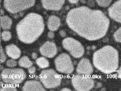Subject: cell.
Instances as JSON below:
<instances>
[{"instance_id": "obj_13", "label": "cell", "mask_w": 121, "mask_h": 91, "mask_svg": "<svg viewBox=\"0 0 121 91\" xmlns=\"http://www.w3.org/2000/svg\"><path fill=\"white\" fill-rule=\"evenodd\" d=\"M43 7L48 10H59L65 3V0H41Z\"/></svg>"}, {"instance_id": "obj_27", "label": "cell", "mask_w": 121, "mask_h": 91, "mask_svg": "<svg viewBox=\"0 0 121 91\" xmlns=\"http://www.w3.org/2000/svg\"><path fill=\"white\" fill-rule=\"evenodd\" d=\"M48 36L50 38H53L54 37V34L53 33V32L52 31H50L48 33Z\"/></svg>"}, {"instance_id": "obj_1", "label": "cell", "mask_w": 121, "mask_h": 91, "mask_svg": "<svg viewBox=\"0 0 121 91\" xmlns=\"http://www.w3.org/2000/svg\"><path fill=\"white\" fill-rule=\"evenodd\" d=\"M66 21L69 27L80 36L90 41L99 39L106 34L110 20L100 10L80 6L70 9Z\"/></svg>"}, {"instance_id": "obj_4", "label": "cell", "mask_w": 121, "mask_h": 91, "mask_svg": "<svg viewBox=\"0 0 121 91\" xmlns=\"http://www.w3.org/2000/svg\"><path fill=\"white\" fill-rule=\"evenodd\" d=\"M2 81L7 84H17L22 82L26 78V73L22 69H5L1 73Z\"/></svg>"}, {"instance_id": "obj_26", "label": "cell", "mask_w": 121, "mask_h": 91, "mask_svg": "<svg viewBox=\"0 0 121 91\" xmlns=\"http://www.w3.org/2000/svg\"><path fill=\"white\" fill-rule=\"evenodd\" d=\"M35 71H36V69L35 66H32L28 68V72L30 74H34L35 72Z\"/></svg>"}, {"instance_id": "obj_30", "label": "cell", "mask_w": 121, "mask_h": 91, "mask_svg": "<svg viewBox=\"0 0 121 91\" xmlns=\"http://www.w3.org/2000/svg\"><path fill=\"white\" fill-rule=\"evenodd\" d=\"M69 1L70 3L76 4V3H77L78 2L79 0H69Z\"/></svg>"}, {"instance_id": "obj_23", "label": "cell", "mask_w": 121, "mask_h": 91, "mask_svg": "<svg viewBox=\"0 0 121 91\" xmlns=\"http://www.w3.org/2000/svg\"><path fill=\"white\" fill-rule=\"evenodd\" d=\"M114 40L119 43H121V27L117 29L113 34Z\"/></svg>"}, {"instance_id": "obj_8", "label": "cell", "mask_w": 121, "mask_h": 91, "mask_svg": "<svg viewBox=\"0 0 121 91\" xmlns=\"http://www.w3.org/2000/svg\"><path fill=\"white\" fill-rule=\"evenodd\" d=\"M57 70L63 73L70 74L74 71V66L70 57L66 53L59 55L54 60Z\"/></svg>"}, {"instance_id": "obj_25", "label": "cell", "mask_w": 121, "mask_h": 91, "mask_svg": "<svg viewBox=\"0 0 121 91\" xmlns=\"http://www.w3.org/2000/svg\"><path fill=\"white\" fill-rule=\"evenodd\" d=\"M7 59L6 55L5 54L4 49H3L2 47L1 46L0 47V62L1 63H4Z\"/></svg>"}, {"instance_id": "obj_29", "label": "cell", "mask_w": 121, "mask_h": 91, "mask_svg": "<svg viewBox=\"0 0 121 91\" xmlns=\"http://www.w3.org/2000/svg\"><path fill=\"white\" fill-rule=\"evenodd\" d=\"M60 35L61 36H62V37H64V36H66V33H65V32L64 30H63L60 31Z\"/></svg>"}, {"instance_id": "obj_2", "label": "cell", "mask_w": 121, "mask_h": 91, "mask_svg": "<svg viewBox=\"0 0 121 91\" xmlns=\"http://www.w3.org/2000/svg\"><path fill=\"white\" fill-rule=\"evenodd\" d=\"M44 29V23L43 17L34 12L27 14L16 26L18 39L26 44L35 42L41 35Z\"/></svg>"}, {"instance_id": "obj_6", "label": "cell", "mask_w": 121, "mask_h": 91, "mask_svg": "<svg viewBox=\"0 0 121 91\" xmlns=\"http://www.w3.org/2000/svg\"><path fill=\"white\" fill-rule=\"evenodd\" d=\"M62 45L63 47L74 58H80L84 54L85 50L83 45L72 37H68L64 38L62 40Z\"/></svg>"}, {"instance_id": "obj_17", "label": "cell", "mask_w": 121, "mask_h": 91, "mask_svg": "<svg viewBox=\"0 0 121 91\" xmlns=\"http://www.w3.org/2000/svg\"><path fill=\"white\" fill-rule=\"evenodd\" d=\"M1 27L3 30H8L11 28L12 24V21L10 18L7 16L1 17Z\"/></svg>"}, {"instance_id": "obj_9", "label": "cell", "mask_w": 121, "mask_h": 91, "mask_svg": "<svg viewBox=\"0 0 121 91\" xmlns=\"http://www.w3.org/2000/svg\"><path fill=\"white\" fill-rule=\"evenodd\" d=\"M71 83L74 88L79 91H88L94 86L93 79L86 75H75L71 79Z\"/></svg>"}, {"instance_id": "obj_22", "label": "cell", "mask_w": 121, "mask_h": 91, "mask_svg": "<svg viewBox=\"0 0 121 91\" xmlns=\"http://www.w3.org/2000/svg\"><path fill=\"white\" fill-rule=\"evenodd\" d=\"M98 5L102 7H107L111 3L112 0H95Z\"/></svg>"}, {"instance_id": "obj_18", "label": "cell", "mask_w": 121, "mask_h": 91, "mask_svg": "<svg viewBox=\"0 0 121 91\" xmlns=\"http://www.w3.org/2000/svg\"><path fill=\"white\" fill-rule=\"evenodd\" d=\"M18 64L20 67L25 68H28L33 65V63L27 56H22L19 60Z\"/></svg>"}, {"instance_id": "obj_14", "label": "cell", "mask_w": 121, "mask_h": 91, "mask_svg": "<svg viewBox=\"0 0 121 91\" xmlns=\"http://www.w3.org/2000/svg\"><path fill=\"white\" fill-rule=\"evenodd\" d=\"M22 90L24 91H44L45 89L38 81L29 80L25 82L22 87Z\"/></svg>"}, {"instance_id": "obj_28", "label": "cell", "mask_w": 121, "mask_h": 91, "mask_svg": "<svg viewBox=\"0 0 121 91\" xmlns=\"http://www.w3.org/2000/svg\"><path fill=\"white\" fill-rule=\"evenodd\" d=\"M118 75L119 78L121 80V65L118 71Z\"/></svg>"}, {"instance_id": "obj_31", "label": "cell", "mask_w": 121, "mask_h": 91, "mask_svg": "<svg viewBox=\"0 0 121 91\" xmlns=\"http://www.w3.org/2000/svg\"><path fill=\"white\" fill-rule=\"evenodd\" d=\"M37 57V55L35 53H33L32 54V58L34 59H36Z\"/></svg>"}, {"instance_id": "obj_21", "label": "cell", "mask_w": 121, "mask_h": 91, "mask_svg": "<svg viewBox=\"0 0 121 91\" xmlns=\"http://www.w3.org/2000/svg\"><path fill=\"white\" fill-rule=\"evenodd\" d=\"M0 91H17L16 88L10 84L3 85L1 86Z\"/></svg>"}, {"instance_id": "obj_12", "label": "cell", "mask_w": 121, "mask_h": 91, "mask_svg": "<svg viewBox=\"0 0 121 91\" xmlns=\"http://www.w3.org/2000/svg\"><path fill=\"white\" fill-rule=\"evenodd\" d=\"M108 13L112 19L121 23V0H118L112 4L108 8Z\"/></svg>"}, {"instance_id": "obj_24", "label": "cell", "mask_w": 121, "mask_h": 91, "mask_svg": "<svg viewBox=\"0 0 121 91\" xmlns=\"http://www.w3.org/2000/svg\"><path fill=\"white\" fill-rule=\"evenodd\" d=\"M17 64V62L14 59H11L8 60L6 62V65L9 67H14Z\"/></svg>"}, {"instance_id": "obj_5", "label": "cell", "mask_w": 121, "mask_h": 91, "mask_svg": "<svg viewBox=\"0 0 121 91\" xmlns=\"http://www.w3.org/2000/svg\"><path fill=\"white\" fill-rule=\"evenodd\" d=\"M41 82L47 89L55 88L60 85L61 79L60 75L53 69L42 70L39 75Z\"/></svg>"}, {"instance_id": "obj_10", "label": "cell", "mask_w": 121, "mask_h": 91, "mask_svg": "<svg viewBox=\"0 0 121 91\" xmlns=\"http://www.w3.org/2000/svg\"><path fill=\"white\" fill-rule=\"evenodd\" d=\"M76 71L79 74L89 75L93 73L94 70L89 60L83 58L78 62Z\"/></svg>"}, {"instance_id": "obj_16", "label": "cell", "mask_w": 121, "mask_h": 91, "mask_svg": "<svg viewBox=\"0 0 121 91\" xmlns=\"http://www.w3.org/2000/svg\"><path fill=\"white\" fill-rule=\"evenodd\" d=\"M47 25V27L50 30L55 31L57 30L60 26V19L56 16H51L48 19Z\"/></svg>"}, {"instance_id": "obj_11", "label": "cell", "mask_w": 121, "mask_h": 91, "mask_svg": "<svg viewBox=\"0 0 121 91\" xmlns=\"http://www.w3.org/2000/svg\"><path fill=\"white\" fill-rule=\"evenodd\" d=\"M40 52L42 55L45 57L52 58L56 55L57 48L54 43L47 41L40 47Z\"/></svg>"}, {"instance_id": "obj_7", "label": "cell", "mask_w": 121, "mask_h": 91, "mask_svg": "<svg viewBox=\"0 0 121 91\" xmlns=\"http://www.w3.org/2000/svg\"><path fill=\"white\" fill-rule=\"evenodd\" d=\"M35 0H4L5 9L11 13H16L35 5Z\"/></svg>"}, {"instance_id": "obj_19", "label": "cell", "mask_w": 121, "mask_h": 91, "mask_svg": "<svg viewBox=\"0 0 121 91\" xmlns=\"http://www.w3.org/2000/svg\"><path fill=\"white\" fill-rule=\"evenodd\" d=\"M36 63L39 67L42 69L46 68L50 65L48 60L44 57H40L36 59Z\"/></svg>"}, {"instance_id": "obj_32", "label": "cell", "mask_w": 121, "mask_h": 91, "mask_svg": "<svg viewBox=\"0 0 121 91\" xmlns=\"http://www.w3.org/2000/svg\"><path fill=\"white\" fill-rule=\"evenodd\" d=\"M60 91H71V90L69 88H62L60 90Z\"/></svg>"}, {"instance_id": "obj_20", "label": "cell", "mask_w": 121, "mask_h": 91, "mask_svg": "<svg viewBox=\"0 0 121 91\" xmlns=\"http://www.w3.org/2000/svg\"><path fill=\"white\" fill-rule=\"evenodd\" d=\"M1 37L3 41H7L11 39L12 37V35L10 32L7 30H5L1 32Z\"/></svg>"}, {"instance_id": "obj_15", "label": "cell", "mask_w": 121, "mask_h": 91, "mask_svg": "<svg viewBox=\"0 0 121 91\" xmlns=\"http://www.w3.org/2000/svg\"><path fill=\"white\" fill-rule=\"evenodd\" d=\"M5 51L8 56L14 59H17L19 58L21 54L20 49L14 44L7 45L5 47Z\"/></svg>"}, {"instance_id": "obj_3", "label": "cell", "mask_w": 121, "mask_h": 91, "mask_svg": "<svg viewBox=\"0 0 121 91\" xmlns=\"http://www.w3.org/2000/svg\"><path fill=\"white\" fill-rule=\"evenodd\" d=\"M93 63L95 68L104 73H113L118 68V52L112 46H105L95 52Z\"/></svg>"}]
</instances>
